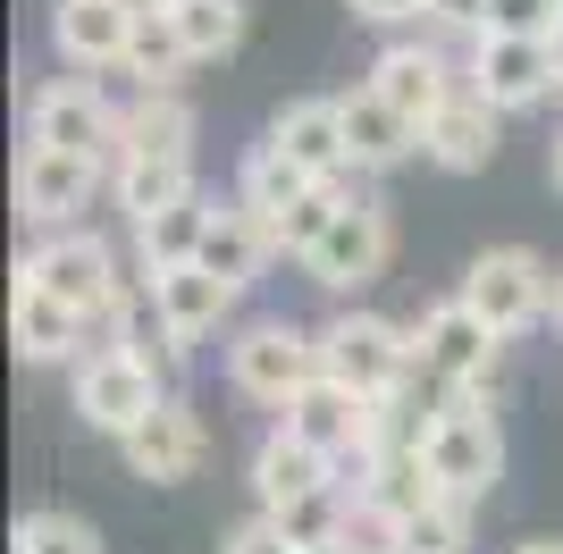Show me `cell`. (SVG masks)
Here are the masks:
<instances>
[{
  "label": "cell",
  "instance_id": "1",
  "mask_svg": "<svg viewBox=\"0 0 563 554\" xmlns=\"http://www.w3.org/2000/svg\"><path fill=\"white\" fill-rule=\"evenodd\" d=\"M421 462L438 470V487L446 496H463V505H479L496 479H505V429H496V387H463L438 403V420H429L421 437Z\"/></svg>",
  "mask_w": 563,
  "mask_h": 554
},
{
  "label": "cell",
  "instance_id": "2",
  "mask_svg": "<svg viewBox=\"0 0 563 554\" xmlns=\"http://www.w3.org/2000/svg\"><path fill=\"white\" fill-rule=\"evenodd\" d=\"M68 395H76V420L101 429V437H135L143 420L168 403V378L143 353L126 345H93L85 362H68Z\"/></svg>",
  "mask_w": 563,
  "mask_h": 554
},
{
  "label": "cell",
  "instance_id": "3",
  "mask_svg": "<svg viewBox=\"0 0 563 554\" xmlns=\"http://www.w3.org/2000/svg\"><path fill=\"white\" fill-rule=\"evenodd\" d=\"M320 369L378 403V395H404V387H412L421 345H412V328L378 320V311H336V320H320Z\"/></svg>",
  "mask_w": 563,
  "mask_h": 554
},
{
  "label": "cell",
  "instance_id": "4",
  "mask_svg": "<svg viewBox=\"0 0 563 554\" xmlns=\"http://www.w3.org/2000/svg\"><path fill=\"white\" fill-rule=\"evenodd\" d=\"M228 378L253 395V403L286 412V403L320 378V328H303V320H244L228 336Z\"/></svg>",
  "mask_w": 563,
  "mask_h": 554
},
{
  "label": "cell",
  "instance_id": "5",
  "mask_svg": "<svg viewBox=\"0 0 563 554\" xmlns=\"http://www.w3.org/2000/svg\"><path fill=\"white\" fill-rule=\"evenodd\" d=\"M454 295L479 311V320L496 328V336H521V328L555 320V269H547L530 244H496V253H479L463 269V286Z\"/></svg>",
  "mask_w": 563,
  "mask_h": 554
},
{
  "label": "cell",
  "instance_id": "6",
  "mask_svg": "<svg viewBox=\"0 0 563 554\" xmlns=\"http://www.w3.org/2000/svg\"><path fill=\"white\" fill-rule=\"evenodd\" d=\"M18 277H34L43 295H59L68 311H85V320H110V302L126 295V277H118V253L101 244L93 228H59V235H43L34 253L18 261Z\"/></svg>",
  "mask_w": 563,
  "mask_h": 554
},
{
  "label": "cell",
  "instance_id": "7",
  "mask_svg": "<svg viewBox=\"0 0 563 554\" xmlns=\"http://www.w3.org/2000/svg\"><path fill=\"white\" fill-rule=\"evenodd\" d=\"M412 345H421V378H438L446 395L463 387H496V362H505V336H496L463 295L429 302L421 320H412Z\"/></svg>",
  "mask_w": 563,
  "mask_h": 554
},
{
  "label": "cell",
  "instance_id": "8",
  "mask_svg": "<svg viewBox=\"0 0 563 554\" xmlns=\"http://www.w3.org/2000/svg\"><path fill=\"white\" fill-rule=\"evenodd\" d=\"M471 92H488L496 110H539L547 92H563V51L555 34H471V68H463Z\"/></svg>",
  "mask_w": 563,
  "mask_h": 554
},
{
  "label": "cell",
  "instance_id": "9",
  "mask_svg": "<svg viewBox=\"0 0 563 554\" xmlns=\"http://www.w3.org/2000/svg\"><path fill=\"white\" fill-rule=\"evenodd\" d=\"M25 143H43V152H101L110 160L118 143V101L101 76H51V85H34V101H25Z\"/></svg>",
  "mask_w": 563,
  "mask_h": 554
},
{
  "label": "cell",
  "instance_id": "10",
  "mask_svg": "<svg viewBox=\"0 0 563 554\" xmlns=\"http://www.w3.org/2000/svg\"><path fill=\"white\" fill-rule=\"evenodd\" d=\"M110 185V160L101 152H43V143H25V160H18V219L25 228H76L85 210H93V193Z\"/></svg>",
  "mask_w": 563,
  "mask_h": 554
},
{
  "label": "cell",
  "instance_id": "11",
  "mask_svg": "<svg viewBox=\"0 0 563 554\" xmlns=\"http://www.w3.org/2000/svg\"><path fill=\"white\" fill-rule=\"evenodd\" d=\"M387 253H396V219H387V202L353 193V202L336 210V228L303 253V277H311V286H329V295H362V286L387 269Z\"/></svg>",
  "mask_w": 563,
  "mask_h": 554
},
{
  "label": "cell",
  "instance_id": "12",
  "mask_svg": "<svg viewBox=\"0 0 563 554\" xmlns=\"http://www.w3.org/2000/svg\"><path fill=\"white\" fill-rule=\"evenodd\" d=\"M135 0H51V51L76 76H118L135 43Z\"/></svg>",
  "mask_w": 563,
  "mask_h": 554
},
{
  "label": "cell",
  "instance_id": "13",
  "mask_svg": "<svg viewBox=\"0 0 563 554\" xmlns=\"http://www.w3.org/2000/svg\"><path fill=\"white\" fill-rule=\"evenodd\" d=\"M152 286V311H161V328H168V345L177 353H194L202 336H219V320L235 311V277H219V269H202V261H177V269H152L143 277Z\"/></svg>",
  "mask_w": 563,
  "mask_h": 554
},
{
  "label": "cell",
  "instance_id": "14",
  "mask_svg": "<svg viewBox=\"0 0 563 554\" xmlns=\"http://www.w3.org/2000/svg\"><path fill=\"white\" fill-rule=\"evenodd\" d=\"M278 429H295L303 445H320V454L336 462V454H353V445H378V403L320 369V378H311V387L278 412Z\"/></svg>",
  "mask_w": 563,
  "mask_h": 554
},
{
  "label": "cell",
  "instance_id": "15",
  "mask_svg": "<svg viewBox=\"0 0 563 554\" xmlns=\"http://www.w3.org/2000/svg\"><path fill=\"white\" fill-rule=\"evenodd\" d=\"M269 143H278V152H295L320 185H353V177H362V168H353V143H345V101H336V92L286 101V110L269 118Z\"/></svg>",
  "mask_w": 563,
  "mask_h": 554
},
{
  "label": "cell",
  "instance_id": "16",
  "mask_svg": "<svg viewBox=\"0 0 563 554\" xmlns=\"http://www.w3.org/2000/svg\"><path fill=\"white\" fill-rule=\"evenodd\" d=\"M118 454H126V470H135V479L177 487V479H194V470H202L211 437H202V420H194V403H186V395H168V403H161L152 420H143L135 437H118Z\"/></svg>",
  "mask_w": 563,
  "mask_h": 554
},
{
  "label": "cell",
  "instance_id": "17",
  "mask_svg": "<svg viewBox=\"0 0 563 554\" xmlns=\"http://www.w3.org/2000/svg\"><path fill=\"white\" fill-rule=\"evenodd\" d=\"M85 311H68L59 295H43L34 277H18L9 286V345H18V362L34 369H59V362H85Z\"/></svg>",
  "mask_w": 563,
  "mask_h": 554
},
{
  "label": "cell",
  "instance_id": "18",
  "mask_svg": "<svg viewBox=\"0 0 563 554\" xmlns=\"http://www.w3.org/2000/svg\"><path fill=\"white\" fill-rule=\"evenodd\" d=\"M336 101H345V143H353V168H362V177H387V168H404L421 152V126L378 85H353V92H336Z\"/></svg>",
  "mask_w": 563,
  "mask_h": 554
},
{
  "label": "cell",
  "instance_id": "19",
  "mask_svg": "<svg viewBox=\"0 0 563 554\" xmlns=\"http://www.w3.org/2000/svg\"><path fill=\"white\" fill-rule=\"evenodd\" d=\"M371 85L387 92V101H396V110L412 118V126H429V118H438V110L454 101V92H463V76H454V68H446V59H438L429 43H387V51L371 59Z\"/></svg>",
  "mask_w": 563,
  "mask_h": 554
},
{
  "label": "cell",
  "instance_id": "20",
  "mask_svg": "<svg viewBox=\"0 0 563 554\" xmlns=\"http://www.w3.org/2000/svg\"><path fill=\"white\" fill-rule=\"evenodd\" d=\"M496 126H505V110H496L488 92H471V85H463L446 110L421 126V152L446 168V177H471V168H488V160H496Z\"/></svg>",
  "mask_w": 563,
  "mask_h": 554
},
{
  "label": "cell",
  "instance_id": "21",
  "mask_svg": "<svg viewBox=\"0 0 563 554\" xmlns=\"http://www.w3.org/2000/svg\"><path fill=\"white\" fill-rule=\"evenodd\" d=\"M329 479H336V462L320 445H303L295 429H269L253 445V505L261 512H286L295 496H311V487H329Z\"/></svg>",
  "mask_w": 563,
  "mask_h": 554
},
{
  "label": "cell",
  "instance_id": "22",
  "mask_svg": "<svg viewBox=\"0 0 563 554\" xmlns=\"http://www.w3.org/2000/svg\"><path fill=\"white\" fill-rule=\"evenodd\" d=\"M118 152L194 160V110H186V92H152V85H135V101H118V143H110V160H118Z\"/></svg>",
  "mask_w": 563,
  "mask_h": 554
},
{
  "label": "cell",
  "instance_id": "23",
  "mask_svg": "<svg viewBox=\"0 0 563 554\" xmlns=\"http://www.w3.org/2000/svg\"><path fill=\"white\" fill-rule=\"evenodd\" d=\"M186 193H202V185H194V160H161V152H118L110 160V202L126 210V228L177 210Z\"/></svg>",
  "mask_w": 563,
  "mask_h": 554
},
{
  "label": "cell",
  "instance_id": "24",
  "mask_svg": "<svg viewBox=\"0 0 563 554\" xmlns=\"http://www.w3.org/2000/svg\"><path fill=\"white\" fill-rule=\"evenodd\" d=\"M269 253H278V235H269V219L244 202H211V228H202V269L235 277V286H253L261 269H269Z\"/></svg>",
  "mask_w": 563,
  "mask_h": 554
},
{
  "label": "cell",
  "instance_id": "25",
  "mask_svg": "<svg viewBox=\"0 0 563 554\" xmlns=\"http://www.w3.org/2000/svg\"><path fill=\"white\" fill-rule=\"evenodd\" d=\"M311 185H320V177H311V168L295 160V152H278V143H269V135H261L253 152H244V160H235V202H244V210H261V219H269V228H278L286 210L303 202Z\"/></svg>",
  "mask_w": 563,
  "mask_h": 554
},
{
  "label": "cell",
  "instance_id": "26",
  "mask_svg": "<svg viewBox=\"0 0 563 554\" xmlns=\"http://www.w3.org/2000/svg\"><path fill=\"white\" fill-rule=\"evenodd\" d=\"M135 9H143V18H135V43H126V68H118V76H135V85H152V92H177V76L194 68L186 25H177L168 0H135Z\"/></svg>",
  "mask_w": 563,
  "mask_h": 554
},
{
  "label": "cell",
  "instance_id": "27",
  "mask_svg": "<svg viewBox=\"0 0 563 554\" xmlns=\"http://www.w3.org/2000/svg\"><path fill=\"white\" fill-rule=\"evenodd\" d=\"M202 228H211V193H186V202L161 210V219H135V261H143V277L194 261V253H202Z\"/></svg>",
  "mask_w": 563,
  "mask_h": 554
},
{
  "label": "cell",
  "instance_id": "28",
  "mask_svg": "<svg viewBox=\"0 0 563 554\" xmlns=\"http://www.w3.org/2000/svg\"><path fill=\"white\" fill-rule=\"evenodd\" d=\"M396 554H471V505L463 496H438V505L404 512Z\"/></svg>",
  "mask_w": 563,
  "mask_h": 554
},
{
  "label": "cell",
  "instance_id": "29",
  "mask_svg": "<svg viewBox=\"0 0 563 554\" xmlns=\"http://www.w3.org/2000/svg\"><path fill=\"white\" fill-rule=\"evenodd\" d=\"M345 521H353V496L345 487H311V496H295V505L278 512V530L295 538V546H345Z\"/></svg>",
  "mask_w": 563,
  "mask_h": 554
},
{
  "label": "cell",
  "instance_id": "30",
  "mask_svg": "<svg viewBox=\"0 0 563 554\" xmlns=\"http://www.w3.org/2000/svg\"><path fill=\"white\" fill-rule=\"evenodd\" d=\"M345 202H353V185H311L303 202H295V210L278 219V228H269V235H278V253H286V261H303L311 244H320V235L336 228V210H345Z\"/></svg>",
  "mask_w": 563,
  "mask_h": 554
},
{
  "label": "cell",
  "instance_id": "31",
  "mask_svg": "<svg viewBox=\"0 0 563 554\" xmlns=\"http://www.w3.org/2000/svg\"><path fill=\"white\" fill-rule=\"evenodd\" d=\"M177 25H186V51H194V59H228V51L244 43V0H186Z\"/></svg>",
  "mask_w": 563,
  "mask_h": 554
},
{
  "label": "cell",
  "instance_id": "32",
  "mask_svg": "<svg viewBox=\"0 0 563 554\" xmlns=\"http://www.w3.org/2000/svg\"><path fill=\"white\" fill-rule=\"evenodd\" d=\"M18 554H101V530L76 521V512H59V505H43V512L18 521Z\"/></svg>",
  "mask_w": 563,
  "mask_h": 554
},
{
  "label": "cell",
  "instance_id": "33",
  "mask_svg": "<svg viewBox=\"0 0 563 554\" xmlns=\"http://www.w3.org/2000/svg\"><path fill=\"white\" fill-rule=\"evenodd\" d=\"M563 0H488V34H555Z\"/></svg>",
  "mask_w": 563,
  "mask_h": 554
},
{
  "label": "cell",
  "instance_id": "34",
  "mask_svg": "<svg viewBox=\"0 0 563 554\" xmlns=\"http://www.w3.org/2000/svg\"><path fill=\"white\" fill-rule=\"evenodd\" d=\"M219 554H303V546L278 530V512H253V521H235V530L219 538Z\"/></svg>",
  "mask_w": 563,
  "mask_h": 554
},
{
  "label": "cell",
  "instance_id": "35",
  "mask_svg": "<svg viewBox=\"0 0 563 554\" xmlns=\"http://www.w3.org/2000/svg\"><path fill=\"white\" fill-rule=\"evenodd\" d=\"M429 25H454V34H488V0H429Z\"/></svg>",
  "mask_w": 563,
  "mask_h": 554
},
{
  "label": "cell",
  "instance_id": "36",
  "mask_svg": "<svg viewBox=\"0 0 563 554\" xmlns=\"http://www.w3.org/2000/svg\"><path fill=\"white\" fill-rule=\"evenodd\" d=\"M362 25H404V18H429V0H353Z\"/></svg>",
  "mask_w": 563,
  "mask_h": 554
},
{
  "label": "cell",
  "instance_id": "37",
  "mask_svg": "<svg viewBox=\"0 0 563 554\" xmlns=\"http://www.w3.org/2000/svg\"><path fill=\"white\" fill-rule=\"evenodd\" d=\"M514 554H563V538H521Z\"/></svg>",
  "mask_w": 563,
  "mask_h": 554
},
{
  "label": "cell",
  "instance_id": "38",
  "mask_svg": "<svg viewBox=\"0 0 563 554\" xmlns=\"http://www.w3.org/2000/svg\"><path fill=\"white\" fill-rule=\"evenodd\" d=\"M547 168H555V193H563V135H555V152H547Z\"/></svg>",
  "mask_w": 563,
  "mask_h": 554
},
{
  "label": "cell",
  "instance_id": "39",
  "mask_svg": "<svg viewBox=\"0 0 563 554\" xmlns=\"http://www.w3.org/2000/svg\"><path fill=\"white\" fill-rule=\"evenodd\" d=\"M555 336H563V269H555Z\"/></svg>",
  "mask_w": 563,
  "mask_h": 554
},
{
  "label": "cell",
  "instance_id": "40",
  "mask_svg": "<svg viewBox=\"0 0 563 554\" xmlns=\"http://www.w3.org/2000/svg\"><path fill=\"white\" fill-rule=\"evenodd\" d=\"M303 554H345V546H303Z\"/></svg>",
  "mask_w": 563,
  "mask_h": 554
},
{
  "label": "cell",
  "instance_id": "41",
  "mask_svg": "<svg viewBox=\"0 0 563 554\" xmlns=\"http://www.w3.org/2000/svg\"><path fill=\"white\" fill-rule=\"evenodd\" d=\"M168 9H186V0H168Z\"/></svg>",
  "mask_w": 563,
  "mask_h": 554
},
{
  "label": "cell",
  "instance_id": "42",
  "mask_svg": "<svg viewBox=\"0 0 563 554\" xmlns=\"http://www.w3.org/2000/svg\"><path fill=\"white\" fill-rule=\"evenodd\" d=\"M345 554H353V546H345Z\"/></svg>",
  "mask_w": 563,
  "mask_h": 554
}]
</instances>
